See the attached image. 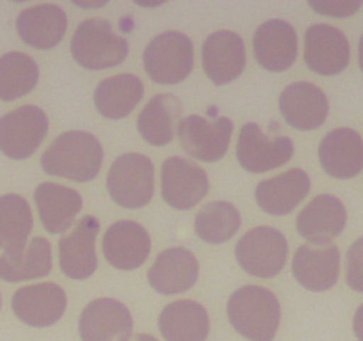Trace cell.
<instances>
[{"label":"cell","mask_w":363,"mask_h":341,"mask_svg":"<svg viewBox=\"0 0 363 341\" xmlns=\"http://www.w3.org/2000/svg\"><path fill=\"white\" fill-rule=\"evenodd\" d=\"M104 148L89 132L72 130L61 134L41 156L47 175L72 182H91L102 169Z\"/></svg>","instance_id":"1"},{"label":"cell","mask_w":363,"mask_h":341,"mask_svg":"<svg viewBox=\"0 0 363 341\" xmlns=\"http://www.w3.org/2000/svg\"><path fill=\"white\" fill-rule=\"evenodd\" d=\"M228 320L233 329L250 341H272L281 320L277 295L264 287L239 288L228 299Z\"/></svg>","instance_id":"2"},{"label":"cell","mask_w":363,"mask_h":341,"mask_svg":"<svg viewBox=\"0 0 363 341\" xmlns=\"http://www.w3.org/2000/svg\"><path fill=\"white\" fill-rule=\"evenodd\" d=\"M72 55L86 69L114 68L127 59L128 41L118 36L106 18H87L73 34Z\"/></svg>","instance_id":"3"},{"label":"cell","mask_w":363,"mask_h":341,"mask_svg":"<svg viewBox=\"0 0 363 341\" xmlns=\"http://www.w3.org/2000/svg\"><path fill=\"white\" fill-rule=\"evenodd\" d=\"M107 190L111 200L123 208L138 210L153 200L155 170L148 156L125 153L118 156L107 173Z\"/></svg>","instance_id":"4"},{"label":"cell","mask_w":363,"mask_h":341,"mask_svg":"<svg viewBox=\"0 0 363 341\" xmlns=\"http://www.w3.org/2000/svg\"><path fill=\"white\" fill-rule=\"evenodd\" d=\"M143 64L153 82L180 83L193 71V41L189 40V36L178 30L159 34L145 48Z\"/></svg>","instance_id":"5"},{"label":"cell","mask_w":363,"mask_h":341,"mask_svg":"<svg viewBox=\"0 0 363 341\" xmlns=\"http://www.w3.org/2000/svg\"><path fill=\"white\" fill-rule=\"evenodd\" d=\"M289 256L287 238L269 226L250 229L235 245V258L240 269L260 279L277 277L284 270Z\"/></svg>","instance_id":"6"},{"label":"cell","mask_w":363,"mask_h":341,"mask_svg":"<svg viewBox=\"0 0 363 341\" xmlns=\"http://www.w3.org/2000/svg\"><path fill=\"white\" fill-rule=\"evenodd\" d=\"M48 134V117L40 107L23 105L0 117V151L13 160L36 153Z\"/></svg>","instance_id":"7"},{"label":"cell","mask_w":363,"mask_h":341,"mask_svg":"<svg viewBox=\"0 0 363 341\" xmlns=\"http://www.w3.org/2000/svg\"><path fill=\"white\" fill-rule=\"evenodd\" d=\"M178 141L184 151L201 162H218L226 155L233 123L221 116L207 120L203 116H187L178 123Z\"/></svg>","instance_id":"8"},{"label":"cell","mask_w":363,"mask_h":341,"mask_svg":"<svg viewBox=\"0 0 363 341\" xmlns=\"http://www.w3.org/2000/svg\"><path fill=\"white\" fill-rule=\"evenodd\" d=\"M292 155H294V142L291 137L285 135L267 137L257 123H246L240 128L237 160L242 169L260 175L285 166Z\"/></svg>","instance_id":"9"},{"label":"cell","mask_w":363,"mask_h":341,"mask_svg":"<svg viewBox=\"0 0 363 341\" xmlns=\"http://www.w3.org/2000/svg\"><path fill=\"white\" fill-rule=\"evenodd\" d=\"M162 200L177 210H191L208 192V176L200 166L182 156H171L160 170Z\"/></svg>","instance_id":"10"},{"label":"cell","mask_w":363,"mask_h":341,"mask_svg":"<svg viewBox=\"0 0 363 341\" xmlns=\"http://www.w3.org/2000/svg\"><path fill=\"white\" fill-rule=\"evenodd\" d=\"M99 233V219L84 215L75 222L72 231L59 240V265L66 277L82 281L95 274L99 267L95 250Z\"/></svg>","instance_id":"11"},{"label":"cell","mask_w":363,"mask_h":341,"mask_svg":"<svg viewBox=\"0 0 363 341\" xmlns=\"http://www.w3.org/2000/svg\"><path fill=\"white\" fill-rule=\"evenodd\" d=\"M132 329L130 311L114 299H95L80 313L79 336L82 341H130Z\"/></svg>","instance_id":"12"},{"label":"cell","mask_w":363,"mask_h":341,"mask_svg":"<svg viewBox=\"0 0 363 341\" xmlns=\"http://www.w3.org/2000/svg\"><path fill=\"white\" fill-rule=\"evenodd\" d=\"M351 48L340 29L315 23L305 33V62L310 71L331 76L344 71L349 64Z\"/></svg>","instance_id":"13"},{"label":"cell","mask_w":363,"mask_h":341,"mask_svg":"<svg viewBox=\"0 0 363 341\" xmlns=\"http://www.w3.org/2000/svg\"><path fill=\"white\" fill-rule=\"evenodd\" d=\"M11 306L20 322L43 329L62 318L66 311V294L54 283L30 284L15 291Z\"/></svg>","instance_id":"14"},{"label":"cell","mask_w":363,"mask_h":341,"mask_svg":"<svg viewBox=\"0 0 363 341\" xmlns=\"http://www.w3.org/2000/svg\"><path fill=\"white\" fill-rule=\"evenodd\" d=\"M347 212L344 203L331 194L313 197L296 219V229L312 245H328L344 233Z\"/></svg>","instance_id":"15"},{"label":"cell","mask_w":363,"mask_h":341,"mask_svg":"<svg viewBox=\"0 0 363 341\" xmlns=\"http://www.w3.org/2000/svg\"><path fill=\"white\" fill-rule=\"evenodd\" d=\"M200 276V263L186 247H169L155 258L148 270V283L157 294L177 295L189 291Z\"/></svg>","instance_id":"16"},{"label":"cell","mask_w":363,"mask_h":341,"mask_svg":"<svg viewBox=\"0 0 363 341\" xmlns=\"http://www.w3.org/2000/svg\"><path fill=\"white\" fill-rule=\"evenodd\" d=\"M292 274L310 291H328L337 284L340 274V250L333 243L299 247L292 260Z\"/></svg>","instance_id":"17"},{"label":"cell","mask_w":363,"mask_h":341,"mask_svg":"<svg viewBox=\"0 0 363 341\" xmlns=\"http://www.w3.org/2000/svg\"><path fill=\"white\" fill-rule=\"evenodd\" d=\"M203 71L216 86L239 79L246 68V47L242 37L232 30H218L205 40Z\"/></svg>","instance_id":"18"},{"label":"cell","mask_w":363,"mask_h":341,"mask_svg":"<svg viewBox=\"0 0 363 341\" xmlns=\"http://www.w3.org/2000/svg\"><path fill=\"white\" fill-rule=\"evenodd\" d=\"M253 52L258 64L267 71H285L298 57V34L285 20H267L253 36Z\"/></svg>","instance_id":"19"},{"label":"cell","mask_w":363,"mask_h":341,"mask_svg":"<svg viewBox=\"0 0 363 341\" xmlns=\"http://www.w3.org/2000/svg\"><path fill=\"white\" fill-rule=\"evenodd\" d=\"M102 249L111 267L134 270L148 260L152 242L148 231L141 224L134 221H118L104 235Z\"/></svg>","instance_id":"20"},{"label":"cell","mask_w":363,"mask_h":341,"mask_svg":"<svg viewBox=\"0 0 363 341\" xmlns=\"http://www.w3.org/2000/svg\"><path fill=\"white\" fill-rule=\"evenodd\" d=\"M284 120L299 132L315 130L326 121L330 102L324 91L310 82H296L280 95Z\"/></svg>","instance_id":"21"},{"label":"cell","mask_w":363,"mask_h":341,"mask_svg":"<svg viewBox=\"0 0 363 341\" xmlns=\"http://www.w3.org/2000/svg\"><path fill=\"white\" fill-rule=\"evenodd\" d=\"M319 160L326 175L337 180H351L363 170L362 135L352 128H337L323 139Z\"/></svg>","instance_id":"22"},{"label":"cell","mask_w":363,"mask_h":341,"mask_svg":"<svg viewBox=\"0 0 363 341\" xmlns=\"http://www.w3.org/2000/svg\"><path fill=\"white\" fill-rule=\"evenodd\" d=\"M68 16L59 6L40 4L26 9L16 18V30L22 41L38 50H50L65 37Z\"/></svg>","instance_id":"23"},{"label":"cell","mask_w":363,"mask_h":341,"mask_svg":"<svg viewBox=\"0 0 363 341\" xmlns=\"http://www.w3.org/2000/svg\"><path fill=\"white\" fill-rule=\"evenodd\" d=\"M308 175L303 169H291L258 183L255 197L265 214L287 215L308 196Z\"/></svg>","instance_id":"24"},{"label":"cell","mask_w":363,"mask_h":341,"mask_svg":"<svg viewBox=\"0 0 363 341\" xmlns=\"http://www.w3.org/2000/svg\"><path fill=\"white\" fill-rule=\"evenodd\" d=\"M34 201L40 212L41 224L52 235L68 231L82 210L80 194L57 183L47 182L38 185L34 190Z\"/></svg>","instance_id":"25"},{"label":"cell","mask_w":363,"mask_h":341,"mask_svg":"<svg viewBox=\"0 0 363 341\" xmlns=\"http://www.w3.org/2000/svg\"><path fill=\"white\" fill-rule=\"evenodd\" d=\"M159 329L166 341H205L211 318L200 302L174 301L160 313Z\"/></svg>","instance_id":"26"},{"label":"cell","mask_w":363,"mask_h":341,"mask_svg":"<svg viewBox=\"0 0 363 341\" xmlns=\"http://www.w3.org/2000/svg\"><path fill=\"white\" fill-rule=\"evenodd\" d=\"M145 95V86L139 76L130 73L109 76L102 80L95 89V107L107 120H123Z\"/></svg>","instance_id":"27"},{"label":"cell","mask_w":363,"mask_h":341,"mask_svg":"<svg viewBox=\"0 0 363 341\" xmlns=\"http://www.w3.org/2000/svg\"><path fill=\"white\" fill-rule=\"evenodd\" d=\"M182 102L174 95H155L138 117L141 137L152 146H166L173 141L182 116Z\"/></svg>","instance_id":"28"},{"label":"cell","mask_w":363,"mask_h":341,"mask_svg":"<svg viewBox=\"0 0 363 341\" xmlns=\"http://www.w3.org/2000/svg\"><path fill=\"white\" fill-rule=\"evenodd\" d=\"M52 270V247L43 236H36L18 253H4L0 256V279L8 283L38 279Z\"/></svg>","instance_id":"29"},{"label":"cell","mask_w":363,"mask_h":341,"mask_svg":"<svg viewBox=\"0 0 363 341\" xmlns=\"http://www.w3.org/2000/svg\"><path fill=\"white\" fill-rule=\"evenodd\" d=\"M33 224V212L22 196L6 194L0 197V249L4 253L26 249Z\"/></svg>","instance_id":"30"},{"label":"cell","mask_w":363,"mask_h":341,"mask_svg":"<svg viewBox=\"0 0 363 341\" xmlns=\"http://www.w3.org/2000/svg\"><path fill=\"white\" fill-rule=\"evenodd\" d=\"M40 68L30 55L8 52L0 57V100L15 102L36 88Z\"/></svg>","instance_id":"31"},{"label":"cell","mask_w":363,"mask_h":341,"mask_svg":"<svg viewBox=\"0 0 363 341\" xmlns=\"http://www.w3.org/2000/svg\"><path fill=\"white\" fill-rule=\"evenodd\" d=\"M242 219L239 210L226 201L207 203L194 219V233L207 243H225L239 231Z\"/></svg>","instance_id":"32"},{"label":"cell","mask_w":363,"mask_h":341,"mask_svg":"<svg viewBox=\"0 0 363 341\" xmlns=\"http://www.w3.org/2000/svg\"><path fill=\"white\" fill-rule=\"evenodd\" d=\"M345 281L349 288L363 294V236L352 242L345 256Z\"/></svg>","instance_id":"33"},{"label":"cell","mask_w":363,"mask_h":341,"mask_svg":"<svg viewBox=\"0 0 363 341\" xmlns=\"http://www.w3.org/2000/svg\"><path fill=\"white\" fill-rule=\"evenodd\" d=\"M308 6L319 15L345 18V16L354 15L362 8L363 2L362 0H356V2H351V0H323V2H308Z\"/></svg>","instance_id":"34"},{"label":"cell","mask_w":363,"mask_h":341,"mask_svg":"<svg viewBox=\"0 0 363 341\" xmlns=\"http://www.w3.org/2000/svg\"><path fill=\"white\" fill-rule=\"evenodd\" d=\"M352 330H354L358 341H363V304L356 309L354 318H352Z\"/></svg>","instance_id":"35"},{"label":"cell","mask_w":363,"mask_h":341,"mask_svg":"<svg viewBox=\"0 0 363 341\" xmlns=\"http://www.w3.org/2000/svg\"><path fill=\"white\" fill-rule=\"evenodd\" d=\"M130 341H159V340H157V337H153L152 334L139 333V334H135L134 337H130Z\"/></svg>","instance_id":"36"},{"label":"cell","mask_w":363,"mask_h":341,"mask_svg":"<svg viewBox=\"0 0 363 341\" xmlns=\"http://www.w3.org/2000/svg\"><path fill=\"white\" fill-rule=\"evenodd\" d=\"M358 62H359V69L363 71V34L359 37V45H358Z\"/></svg>","instance_id":"37"},{"label":"cell","mask_w":363,"mask_h":341,"mask_svg":"<svg viewBox=\"0 0 363 341\" xmlns=\"http://www.w3.org/2000/svg\"><path fill=\"white\" fill-rule=\"evenodd\" d=\"M0 308H2V299H0Z\"/></svg>","instance_id":"38"}]
</instances>
